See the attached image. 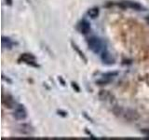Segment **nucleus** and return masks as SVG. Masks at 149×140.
Instances as JSON below:
<instances>
[{
    "label": "nucleus",
    "mask_w": 149,
    "mask_h": 140,
    "mask_svg": "<svg viewBox=\"0 0 149 140\" xmlns=\"http://www.w3.org/2000/svg\"><path fill=\"white\" fill-rule=\"evenodd\" d=\"M88 46L96 54L102 52L104 50L102 40L97 36H91L90 38H88Z\"/></svg>",
    "instance_id": "1"
},
{
    "label": "nucleus",
    "mask_w": 149,
    "mask_h": 140,
    "mask_svg": "<svg viewBox=\"0 0 149 140\" xmlns=\"http://www.w3.org/2000/svg\"><path fill=\"white\" fill-rule=\"evenodd\" d=\"M19 61H22L23 63H25L27 64L31 65V66H34V67H39V65L36 64V57L32 53H22L20 58H19Z\"/></svg>",
    "instance_id": "2"
},
{
    "label": "nucleus",
    "mask_w": 149,
    "mask_h": 140,
    "mask_svg": "<svg viewBox=\"0 0 149 140\" xmlns=\"http://www.w3.org/2000/svg\"><path fill=\"white\" fill-rule=\"evenodd\" d=\"M13 116H14V118L18 120H23L27 118V111L23 106L17 105L15 107V110H14Z\"/></svg>",
    "instance_id": "3"
},
{
    "label": "nucleus",
    "mask_w": 149,
    "mask_h": 140,
    "mask_svg": "<svg viewBox=\"0 0 149 140\" xmlns=\"http://www.w3.org/2000/svg\"><path fill=\"white\" fill-rule=\"evenodd\" d=\"M139 113L134 109H127V110H124V113H123V118L126 120H129V121H135L139 119Z\"/></svg>",
    "instance_id": "4"
},
{
    "label": "nucleus",
    "mask_w": 149,
    "mask_h": 140,
    "mask_svg": "<svg viewBox=\"0 0 149 140\" xmlns=\"http://www.w3.org/2000/svg\"><path fill=\"white\" fill-rule=\"evenodd\" d=\"M2 104L7 108H15L17 106L16 102L14 101V98L9 94L2 95Z\"/></svg>",
    "instance_id": "5"
},
{
    "label": "nucleus",
    "mask_w": 149,
    "mask_h": 140,
    "mask_svg": "<svg viewBox=\"0 0 149 140\" xmlns=\"http://www.w3.org/2000/svg\"><path fill=\"white\" fill-rule=\"evenodd\" d=\"M118 5L123 8H129L135 9V10H142V9H143L142 5H140L137 2H133V1H123V2H121Z\"/></svg>",
    "instance_id": "6"
},
{
    "label": "nucleus",
    "mask_w": 149,
    "mask_h": 140,
    "mask_svg": "<svg viewBox=\"0 0 149 140\" xmlns=\"http://www.w3.org/2000/svg\"><path fill=\"white\" fill-rule=\"evenodd\" d=\"M101 58L102 62H104V64H113L115 63V57L106 50H104L102 52Z\"/></svg>",
    "instance_id": "7"
},
{
    "label": "nucleus",
    "mask_w": 149,
    "mask_h": 140,
    "mask_svg": "<svg viewBox=\"0 0 149 140\" xmlns=\"http://www.w3.org/2000/svg\"><path fill=\"white\" fill-rule=\"evenodd\" d=\"M19 132L22 134H32L34 132V128L32 127L30 124L27 123H22L19 127Z\"/></svg>",
    "instance_id": "8"
},
{
    "label": "nucleus",
    "mask_w": 149,
    "mask_h": 140,
    "mask_svg": "<svg viewBox=\"0 0 149 140\" xmlns=\"http://www.w3.org/2000/svg\"><path fill=\"white\" fill-rule=\"evenodd\" d=\"M79 30L84 35H87L91 31V23L86 20H83L79 23Z\"/></svg>",
    "instance_id": "9"
},
{
    "label": "nucleus",
    "mask_w": 149,
    "mask_h": 140,
    "mask_svg": "<svg viewBox=\"0 0 149 140\" xmlns=\"http://www.w3.org/2000/svg\"><path fill=\"white\" fill-rule=\"evenodd\" d=\"M1 43H2L3 48H6V49H11L14 46V42L9 38V37H7V36H2Z\"/></svg>",
    "instance_id": "10"
},
{
    "label": "nucleus",
    "mask_w": 149,
    "mask_h": 140,
    "mask_svg": "<svg viewBox=\"0 0 149 140\" xmlns=\"http://www.w3.org/2000/svg\"><path fill=\"white\" fill-rule=\"evenodd\" d=\"M98 96H99V99L102 101H107L109 100L110 97H112L111 93L106 90H101L98 93Z\"/></svg>",
    "instance_id": "11"
},
{
    "label": "nucleus",
    "mask_w": 149,
    "mask_h": 140,
    "mask_svg": "<svg viewBox=\"0 0 149 140\" xmlns=\"http://www.w3.org/2000/svg\"><path fill=\"white\" fill-rule=\"evenodd\" d=\"M71 45H72V47H73V49H74V50L77 51V52L78 53V55L80 56V57H81V58L83 59V61H84V62L86 63L88 60H87V57H86V56H85V54L83 53V51H81V50H80V49H79L78 47H77V44H74V42H71Z\"/></svg>",
    "instance_id": "12"
},
{
    "label": "nucleus",
    "mask_w": 149,
    "mask_h": 140,
    "mask_svg": "<svg viewBox=\"0 0 149 140\" xmlns=\"http://www.w3.org/2000/svg\"><path fill=\"white\" fill-rule=\"evenodd\" d=\"M88 15L91 19H95L99 15V8H91L88 10Z\"/></svg>",
    "instance_id": "13"
},
{
    "label": "nucleus",
    "mask_w": 149,
    "mask_h": 140,
    "mask_svg": "<svg viewBox=\"0 0 149 140\" xmlns=\"http://www.w3.org/2000/svg\"><path fill=\"white\" fill-rule=\"evenodd\" d=\"M113 112H114V114L116 116H123V113H124V109L122 108L121 106H115L114 108H113Z\"/></svg>",
    "instance_id": "14"
},
{
    "label": "nucleus",
    "mask_w": 149,
    "mask_h": 140,
    "mask_svg": "<svg viewBox=\"0 0 149 140\" xmlns=\"http://www.w3.org/2000/svg\"><path fill=\"white\" fill-rule=\"evenodd\" d=\"M112 80V78H104L102 79H99V80H97L96 83L99 84V85H106V84H108L110 81Z\"/></svg>",
    "instance_id": "15"
},
{
    "label": "nucleus",
    "mask_w": 149,
    "mask_h": 140,
    "mask_svg": "<svg viewBox=\"0 0 149 140\" xmlns=\"http://www.w3.org/2000/svg\"><path fill=\"white\" fill-rule=\"evenodd\" d=\"M118 75V72H108V73H104L102 75V77L104 78H112L113 77H116Z\"/></svg>",
    "instance_id": "16"
},
{
    "label": "nucleus",
    "mask_w": 149,
    "mask_h": 140,
    "mask_svg": "<svg viewBox=\"0 0 149 140\" xmlns=\"http://www.w3.org/2000/svg\"><path fill=\"white\" fill-rule=\"evenodd\" d=\"M71 85H72V87H73V89L74 90H76V92H80V88H79V86L77 85V82H72L71 83Z\"/></svg>",
    "instance_id": "17"
},
{
    "label": "nucleus",
    "mask_w": 149,
    "mask_h": 140,
    "mask_svg": "<svg viewBox=\"0 0 149 140\" xmlns=\"http://www.w3.org/2000/svg\"><path fill=\"white\" fill-rule=\"evenodd\" d=\"M57 113L61 116H63V117H66L67 116V113L65 111H63V110H58L57 111Z\"/></svg>",
    "instance_id": "18"
},
{
    "label": "nucleus",
    "mask_w": 149,
    "mask_h": 140,
    "mask_svg": "<svg viewBox=\"0 0 149 140\" xmlns=\"http://www.w3.org/2000/svg\"><path fill=\"white\" fill-rule=\"evenodd\" d=\"M58 79H59V81H61V83H62L63 86H65V81H64V79L62 77H59Z\"/></svg>",
    "instance_id": "19"
},
{
    "label": "nucleus",
    "mask_w": 149,
    "mask_h": 140,
    "mask_svg": "<svg viewBox=\"0 0 149 140\" xmlns=\"http://www.w3.org/2000/svg\"><path fill=\"white\" fill-rule=\"evenodd\" d=\"M2 79H3V80H6V81H8L9 83H12V80H11V79H9L8 78H7L6 77H5V76H4V75H2Z\"/></svg>",
    "instance_id": "20"
},
{
    "label": "nucleus",
    "mask_w": 149,
    "mask_h": 140,
    "mask_svg": "<svg viewBox=\"0 0 149 140\" xmlns=\"http://www.w3.org/2000/svg\"><path fill=\"white\" fill-rule=\"evenodd\" d=\"M12 2L13 0H6V4L8 5V6H12Z\"/></svg>",
    "instance_id": "21"
},
{
    "label": "nucleus",
    "mask_w": 149,
    "mask_h": 140,
    "mask_svg": "<svg viewBox=\"0 0 149 140\" xmlns=\"http://www.w3.org/2000/svg\"><path fill=\"white\" fill-rule=\"evenodd\" d=\"M146 22H147L149 23V15L146 17Z\"/></svg>",
    "instance_id": "22"
}]
</instances>
